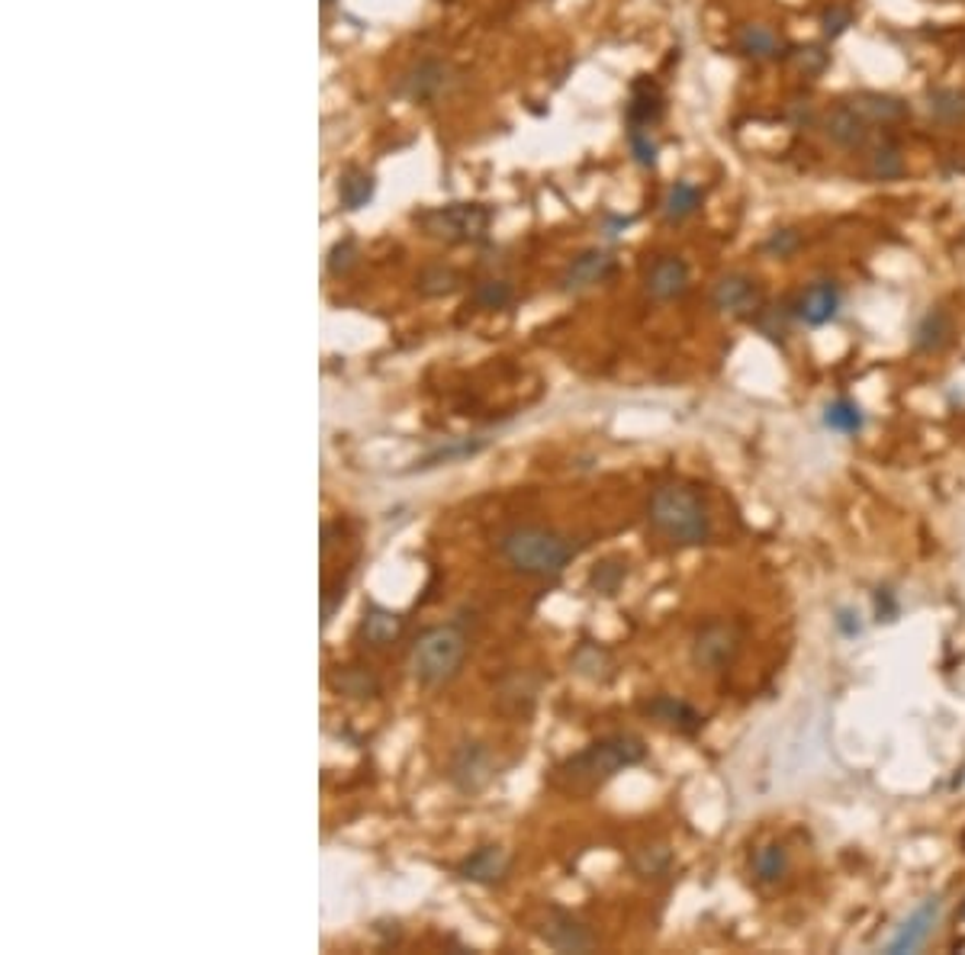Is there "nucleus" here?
<instances>
[{
	"instance_id": "obj_1",
	"label": "nucleus",
	"mask_w": 965,
	"mask_h": 955,
	"mask_svg": "<svg viewBox=\"0 0 965 955\" xmlns=\"http://www.w3.org/2000/svg\"><path fill=\"white\" fill-rule=\"evenodd\" d=\"M644 760H647V743L637 734L622 730V734H609V737L589 743L586 750L564 760L554 769L550 782L570 795H579V792H592V788L605 785L618 772H625L631 765H640Z\"/></svg>"
},
{
	"instance_id": "obj_2",
	"label": "nucleus",
	"mask_w": 965,
	"mask_h": 955,
	"mask_svg": "<svg viewBox=\"0 0 965 955\" xmlns=\"http://www.w3.org/2000/svg\"><path fill=\"white\" fill-rule=\"evenodd\" d=\"M647 519L657 534L676 547H702L712 541V512L702 492L689 482H663L654 489Z\"/></svg>"
},
{
	"instance_id": "obj_3",
	"label": "nucleus",
	"mask_w": 965,
	"mask_h": 955,
	"mask_svg": "<svg viewBox=\"0 0 965 955\" xmlns=\"http://www.w3.org/2000/svg\"><path fill=\"white\" fill-rule=\"evenodd\" d=\"M499 554L515 573L534 576V579H557L577 560L579 547L560 531L519 525L499 537Z\"/></svg>"
},
{
	"instance_id": "obj_4",
	"label": "nucleus",
	"mask_w": 965,
	"mask_h": 955,
	"mask_svg": "<svg viewBox=\"0 0 965 955\" xmlns=\"http://www.w3.org/2000/svg\"><path fill=\"white\" fill-rule=\"evenodd\" d=\"M467 634L457 624H438L419 634L409 653V669L416 682L429 689L451 682L467 660Z\"/></svg>"
},
{
	"instance_id": "obj_5",
	"label": "nucleus",
	"mask_w": 965,
	"mask_h": 955,
	"mask_svg": "<svg viewBox=\"0 0 965 955\" xmlns=\"http://www.w3.org/2000/svg\"><path fill=\"white\" fill-rule=\"evenodd\" d=\"M419 226L432 239L451 241V245L480 241L492 226V209L483 203H444V206L425 209L419 216Z\"/></svg>"
},
{
	"instance_id": "obj_6",
	"label": "nucleus",
	"mask_w": 965,
	"mask_h": 955,
	"mask_svg": "<svg viewBox=\"0 0 965 955\" xmlns=\"http://www.w3.org/2000/svg\"><path fill=\"white\" fill-rule=\"evenodd\" d=\"M743 647V630L740 624L727 622V618H715V622L702 624L692 637L689 647V660L699 672L718 675L724 669L734 667V660L740 657Z\"/></svg>"
},
{
	"instance_id": "obj_7",
	"label": "nucleus",
	"mask_w": 965,
	"mask_h": 955,
	"mask_svg": "<svg viewBox=\"0 0 965 955\" xmlns=\"http://www.w3.org/2000/svg\"><path fill=\"white\" fill-rule=\"evenodd\" d=\"M444 775H447V782L461 795H480V792H486L496 782L499 760H496V753L483 740H461L451 750V757H447Z\"/></svg>"
},
{
	"instance_id": "obj_8",
	"label": "nucleus",
	"mask_w": 965,
	"mask_h": 955,
	"mask_svg": "<svg viewBox=\"0 0 965 955\" xmlns=\"http://www.w3.org/2000/svg\"><path fill=\"white\" fill-rule=\"evenodd\" d=\"M537 936L557 953H589V950H595V933L579 920L577 913L557 908V905H550L541 913Z\"/></svg>"
},
{
	"instance_id": "obj_9",
	"label": "nucleus",
	"mask_w": 965,
	"mask_h": 955,
	"mask_svg": "<svg viewBox=\"0 0 965 955\" xmlns=\"http://www.w3.org/2000/svg\"><path fill=\"white\" fill-rule=\"evenodd\" d=\"M712 306L724 316L753 319L763 309V289L747 274H724L712 287Z\"/></svg>"
},
{
	"instance_id": "obj_10",
	"label": "nucleus",
	"mask_w": 965,
	"mask_h": 955,
	"mask_svg": "<svg viewBox=\"0 0 965 955\" xmlns=\"http://www.w3.org/2000/svg\"><path fill=\"white\" fill-rule=\"evenodd\" d=\"M640 712L650 720H657L660 727L682 734V737H695L705 727V715L699 708H692L685 698H676V695H654L650 702L640 705Z\"/></svg>"
},
{
	"instance_id": "obj_11",
	"label": "nucleus",
	"mask_w": 965,
	"mask_h": 955,
	"mask_svg": "<svg viewBox=\"0 0 965 955\" xmlns=\"http://www.w3.org/2000/svg\"><path fill=\"white\" fill-rule=\"evenodd\" d=\"M509 868H512L509 853H506L502 846L489 843V846L474 850L470 856H464V860L457 862L454 872H457V878H464V882H470V885L492 888V885H502V882H506Z\"/></svg>"
},
{
	"instance_id": "obj_12",
	"label": "nucleus",
	"mask_w": 965,
	"mask_h": 955,
	"mask_svg": "<svg viewBox=\"0 0 965 955\" xmlns=\"http://www.w3.org/2000/svg\"><path fill=\"white\" fill-rule=\"evenodd\" d=\"M820 129H824V136L830 139L833 145H840V148H850V151H856V148H866L869 139H872V129H869V123L843 100L840 106H833V110H827L824 113V120H820Z\"/></svg>"
},
{
	"instance_id": "obj_13",
	"label": "nucleus",
	"mask_w": 965,
	"mask_h": 955,
	"mask_svg": "<svg viewBox=\"0 0 965 955\" xmlns=\"http://www.w3.org/2000/svg\"><path fill=\"white\" fill-rule=\"evenodd\" d=\"M840 306H843V293H840V287H837L833 281H815L811 287L798 296L795 316H798L805 326L820 329V326H827V322L837 319Z\"/></svg>"
},
{
	"instance_id": "obj_14",
	"label": "nucleus",
	"mask_w": 965,
	"mask_h": 955,
	"mask_svg": "<svg viewBox=\"0 0 965 955\" xmlns=\"http://www.w3.org/2000/svg\"><path fill=\"white\" fill-rule=\"evenodd\" d=\"M644 289L660 303L679 299L689 289V264L679 254H660L644 277Z\"/></svg>"
},
{
	"instance_id": "obj_15",
	"label": "nucleus",
	"mask_w": 965,
	"mask_h": 955,
	"mask_svg": "<svg viewBox=\"0 0 965 955\" xmlns=\"http://www.w3.org/2000/svg\"><path fill=\"white\" fill-rule=\"evenodd\" d=\"M612 271H615V258H612V251H605V248H589V251H582L579 258L570 261V268H567L564 277H560V287L567 289V293H579V289H589L595 287V284H602Z\"/></svg>"
},
{
	"instance_id": "obj_16",
	"label": "nucleus",
	"mask_w": 965,
	"mask_h": 955,
	"mask_svg": "<svg viewBox=\"0 0 965 955\" xmlns=\"http://www.w3.org/2000/svg\"><path fill=\"white\" fill-rule=\"evenodd\" d=\"M447 84H451V78H447V65H444V61H434V58H425V61L412 65V68L399 78V88H396V91L402 96H409V100L425 103V100H434V96L441 94Z\"/></svg>"
},
{
	"instance_id": "obj_17",
	"label": "nucleus",
	"mask_w": 965,
	"mask_h": 955,
	"mask_svg": "<svg viewBox=\"0 0 965 955\" xmlns=\"http://www.w3.org/2000/svg\"><path fill=\"white\" fill-rule=\"evenodd\" d=\"M936 920H940V898H927V901H923V905H920V908L901 923V930H898L895 940L888 943V953H915V950H920V946L930 940Z\"/></svg>"
},
{
	"instance_id": "obj_18",
	"label": "nucleus",
	"mask_w": 965,
	"mask_h": 955,
	"mask_svg": "<svg viewBox=\"0 0 965 955\" xmlns=\"http://www.w3.org/2000/svg\"><path fill=\"white\" fill-rule=\"evenodd\" d=\"M537 692H541V679L531 672H512L502 679L499 685V708L512 717H529L537 705Z\"/></svg>"
},
{
	"instance_id": "obj_19",
	"label": "nucleus",
	"mask_w": 965,
	"mask_h": 955,
	"mask_svg": "<svg viewBox=\"0 0 965 955\" xmlns=\"http://www.w3.org/2000/svg\"><path fill=\"white\" fill-rule=\"evenodd\" d=\"M869 126H892V123H901L908 120L911 106L901 100V96L892 94H875V91H863V94H853L847 100Z\"/></svg>"
},
{
	"instance_id": "obj_20",
	"label": "nucleus",
	"mask_w": 965,
	"mask_h": 955,
	"mask_svg": "<svg viewBox=\"0 0 965 955\" xmlns=\"http://www.w3.org/2000/svg\"><path fill=\"white\" fill-rule=\"evenodd\" d=\"M663 94L660 88L650 81V78H640L634 81L631 88V103H627V126H637V129H650L663 120Z\"/></svg>"
},
{
	"instance_id": "obj_21",
	"label": "nucleus",
	"mask_w": 965,
	"mask_h": 955,
	"mask_svg": "<svg viewBox=\"0 0 965 955\" xmlns=\"http://www.w3.org/2000/svg\"><path fill=\"white\" fill-rule=\"evenodd\" d=\"M402 627H406V618H402L399 612H393V609H386V605L371 602V605L364 609V618H361V637H364V644H371V647H389L393 640H399Z\"/></svg>"
},
{
	"instance_id": "obj_22",
	"label": "nucleus",
	"mask_w": 965,
	"mask_h": 955,
	"mask_svg": "<svg viewBox=\"0 0 965 955\" xmlns=\"http://www.w3.org/2000/svg\"><path fill=\"white\" fill-rule=\"evenodd\" d=\"M570 667H574L577 675L589 679V682H609L615 675L618 663H615V657L602 644L582 640L577 650H574V657H570Z\"/></svg>"
},
{
	"instance_id": "obj_23",
	"label": "nucleus",
	"mask_w": 965,
	"mask_h": 955,
	"mask_svg": "<svg viewBox=\"0 0 965 955\" xmlns=\"http://www.w3.org/2000/svg\"><path fill=\"white\" fill-rule=\"evenodd\" d=\"M953 341V316L946 309H930L915 329V348L923 351V354H933V351H943L946 344Z\"/></svg>"
},
{
	"instance_id": "obj_24",
	"label": "nucleus",
	"mask_w": 965,
	"mask_h": 955,
	"mask_svg": "<svg viewBox=\"0 0 965 955\" xmlns=\"http://www.w3.org/2000/svg\"><path fill=\"white\" fill-rule=\"evenodd\" d=\"M486 444H489V437H483V434H470V437H451L447 444L434 447L432 454H425L422 461H416L412 474H416V470H434V467H441V464H454V461H467V457L480 454Z\"/></svg>"
},
{
	"instance_id": "obj_25",
	"label": "nucleus",
	"mask_w": 965,
	"mask_h": 955,
	"mask_svg": "<svg viewBox=\"0 0 965 955\" xmlns=\"http://www.w3.org/2000/svg\"><path fill=\"white\" fill-rule=\"evenodd\" d=\"M750 872L760 885H779L788 872V850L782 843L757 846L750 856Z\"/></svg>"
},
{
	"instance_id": "obj_26",
	"label": "nucleus",
	"mask_w": 965,
	"mask_h": 955,
	"mask_svg": "<svg viewBox=\"0 0 965 955\" xmlns=\"http://www.w3.org/2000/svg\"><path fill=\"white\" fill-rule=\"evenodd\" d=\"M374 191H377L374 178L367 171H361V168H351V171H344L338 178V203L344 209H351V213L354 209H364L374 200Z\"/></svg>"
},
{
	"instance_id": "obj_27",
	"label": "nucleus",
	"mask_w": 965,
	"mask_h": 955,
	"mask_svg": "<svg viewBox=\"0 0 965 955\" xmlns=\"http://www.w3.org/2000/svg\"><path fill=\"white\" fill-rule=\"evenodd\" d=\"M332 685H336L341 695H348V698H374V695H381V679L371 672V669L364 667H341L332 675Z\"/></svg>"
},
{
	"instance_id": "obj_28",
	"label": "nucleus",
	"mask_w": 965,
	"mask_h": 955,
	"mask_svg": "<svg viewBox=\"0 0 965 955\" xmlns=\"http://www.w3.org/2000/svg\"><path fill=\"white\" fill-rule=\"evenodd\" d=\"M737 52H743L747 58H775L779 55V48H782V39L772 33L770 26H763V23H750V26H743L740 33H737Z\"/></svg>"
},
{
	"instance_id": "obj_29",
	"label": "nucleus",
	"mask_w": 965,
	"mask_h": 955,
	"mask_svg": "<svg viewBox=\"0 0 965 955\" xmlns=\"http://www.w3.org/2000/svg\"><path fill=\"white\" fill-rule=\"evenodd\" d=\"M699 206H702V187L692 184V181H676L673 187L667 191V200H663V219L667 223H682L692 213H699Z\"/></svg>"
},
{
	"instance_id": "obj_30",
	"label": "nucleus",
	"mask_w": 965,
	"mask_h": 955,
	"mask_svg": "<svg viewBox=\"0 0 965 955\" xmlns=\"http://www.w3.org/2000/svg\"><path fill=\"white\" fill-rule=\"evenodd\" d=\"M670 868H673L670 846L654 843V846H640L631 853V872L637 878H663V875H670Z\"/></svg>"
},
{
	"instance_id": "obj_31",
	"label": "nucleus",
	"mask_w": 965,
	"mask_h": 955,
	"mask_svg": "<svg viewBox=\"0 0 965 955\" xmlns=\"http://www.w3.org/2000/svg\"><path fill=\"white\" fill-rule=\"evenodd\" d=\"M866 174L872 181H898V178L905 174V158H901V151H898L892 143L875 145V148L869 151Z\"/></svg>"
},
{
	"instance_id": "obj_32",
	"label": "nucleus",
	"mask_w": 965,
	"mask_h": 955,
	"mask_svg": "<svg viewBox=\"0 0 965 955\" xmlns=\"http://www.w3.org/2000/svg\"><path fill=\"white\" fill-rule=\"evenodd\" d=\"M625 579H627L625 557H609V560H602V564L592 567V573H589V589H592V595H605V599H612V595L622 589Z\"/></svg>"
},
{
	"instance_id": "obj_33",
	"label": "nucleus",
	"mask_w": 965,
	"mask_h": 955,
	"mask_svg": "<svg viewBox=\"0 0 965 955\" xmlns=\"http://www.w3.org/2000/svg\"><path fill=\"white\" fill-rule=\"evenodd\" d=\"M824 425L840 431V434H860L863 425H866V416H863V409L853 399H833L824 409Z\"/></svg>"
},
{
	"instance_id": "obj_34",
	"label": "nucleus",
	"mask_w": 965,
	"mask_h": 955,
	"mask_svg": "<svg viewBox=\"0 0 965 955\" xmlns=\"http://www.w3.org/2000/svg\"><path fill=\"white\" fill-rule=\"evenodd\" d=\"M927 110H930V116L940 120V123H963L965 91H960V88H940V91H930V96H927Z\"/></svg>"
},
{
	"instance_id": "obj_35",
	"label": "nucleus",
	"mask_w": 965,
	"mask_h": 955,
	"mask_svg": "<svg viewBox=\"0 0 965 955\" xmlns=\"http://www.w3.org/2000/svg\"><path fill=\"white\" fill-rule=\"evenodd\" d=\"M515 303V289L509 281L502 277H486L474 287V306H480L486 312H499V309H509Z\"/></svg>"
},
{
	"instance_id": "obj_36",
	"label": "nucleus",
	"mask_w": 965,
	"mask_h": 955,
	"mask_svg": "<svg viewBox=\"0 0 965 955\" xmlns=\"http://www.w3.org/2000/svg\"><path fill=\"white\" fill-rule=\"evenodd\" d=\"M416 287L422 296H451V293H457L461 289V274L454 271V268H444V264H432V268H425L422 274H419V281H416Z\"/></svg>"
},
{
	"instance_id": "obj_37",
	"label": "nucleus",
	"mask_w": 965,
	"mask_h": 955,
	"mask_svg": "<svg viewBox=\"0 0 965 955\" xmlns=\"http://www.w3.org/2000/svg\"><path fill=\"white\" fill-rule=\"evenodd\" d=\"M788 319H792V312H788V306H767L763 303V309L750 319L760 332L767 334L770 341H785V334H788Z\"/></svg>"
},
{
	"instance_id": "obj_38",
	"label": "nucleus",
	"mask_w": 965,
	"mask_h": 955,
	"mask_svg": "<svg viewBox=\"0 0 965 955\" xmlns=\"http://www.w3.org/2000/svg\"><path fill=\"white\" fill-rule=\"evenodd\" d=\"M627 143H631L634 161H637L640 168H654V164H657V143L650 139V129L627 126Z\"/></svg>"
},
{
	"instance_id": "obj_39",
	"label": "nucleus",
	"mask_w": 965,
	"mask_h": 955,
	"mask_svg": "<svg viewBox=\"0 0 965 955\" xmlns=\"http://www.w3.org/2000/svg\"><path fill=\"white\" fill-rule=\"evenodd\" d=\"M357 258H361L357 241L351 239L338 241L336 248L329 251V274H332V277H344V274L357 264Z\"/></svg>"
},
{
	"instance_id": "obj_40",
	"label": "nucleus",
	"mask_w": 965,
	"mask_h": 955,
	"mask_svg": "<svg viewBox=\"0 0 965 955\" xmlns=\"http://www.w3.org/2000/svg\"><path fill=\"white\" fill-rule=\"evenodd\" d=\"M850 26H853V10H850V7H827L824 16H820V30H824L827 39L843 36Z\"/></svg>"
},
{
	"instance_id": "obj_41",
	"label": "nucleus",
	"mask_w": 965,
	"mask_h": 955,
	"mask_svg": "<svg viewBox=\"0 0 965 955\" xmlns=\"http://www.w3.org/2000/svg\"><path fill=\"white\" fill-rule=\"evenodd\" d=\"M802 248V236L795 229H775L770 239L763 241V251L772 258H792Z\"/></svg>"
},
{
	"instance_id": "obj_42",
	"label": "nucleus",
	"mask_w": 965,
	"mask_h": 955,
	"mask_svg": "<svg viewBox=\"0 0 965 955\" xmlns=\"http://www.w3.org/2000/svg\"><path fill=\"white\" fill-rule=\"evenodd\" d=\"M792 61H795V68H798L802 75H820V71L827 68L830 55H827V52H824L820 46H808V48H798V52H792Z\"/></svg>"
},
{
	"instance_id": "obj_43",
	"label": "nucleus",
	"mask_w": 965,
	"mask_h": 955,
	"mask_svg": "<svg viewBox=\"0 0 965 955\" xmlns=\"http://www.w3.org/2000/svg\"><path fill=\"white\" fill-rule=\"evenodd\" d=\"M837 630H840L843 637H856V634H863V622H860L856 612L843 609V612L837 615Z\"/></svg>"
},
{
	"instance_id": "obj_44",
	"label": "nucleus",
	"mask_w": 965,
	"mask_h": 955,
	"mask_svg": "<svg viewBox=\"0 0 965 955\" xmlns=\"http://www.w3.org/2000/svg\"><path fill=\"white\" fill-rule=\"evenodd\" d=\"M882 595H875V609H878V622L885 618V622H895V615H898V605H895V599H892V592L888 589H878Z\"/></svg>"
},
{
	"instance_id": "obj_45",
	"label": "nucleus",
	"mask_w": 965,
	"mask_h": 955,
	"mask_svg": "<svg viewBox=\"0 0 965 955\" xmlns=\"http://www.w3.org/2000/svg\"><path fill=\"white\" fill-rule=\"evenodd\" d=\"M960 920H965V901H963V908H960Z\"/></svg>"
},
{
	"instance_id": "obj_46",
	"label": "nucleus",
	"mask_w": 965,
	"mask_h": 955,
	"mask_svg": "<svg viewBox=\"0 0 965 955\" xmlns=\"http://www.w3.org/2000/svg\"><path fill=\"white\" fill-rule=\"evenodd\" d=\"M963 850H965V833H963Z\"/></svg>"
},
{
	"instance_id": "obj_47",
	"label": "nucleus",
	"mask_w": 965,
	"mask_h": 955,
	"mask_svg": "<svg viewBox=\"0 0 965 955\" xmlns=\"http://www.w3.org/2000/svg\"><path fill=\"white\" fill-rule=\"evenodd\" d=\"M322 3H332V0H322Z\"/></svg>"
}]
</instances>
